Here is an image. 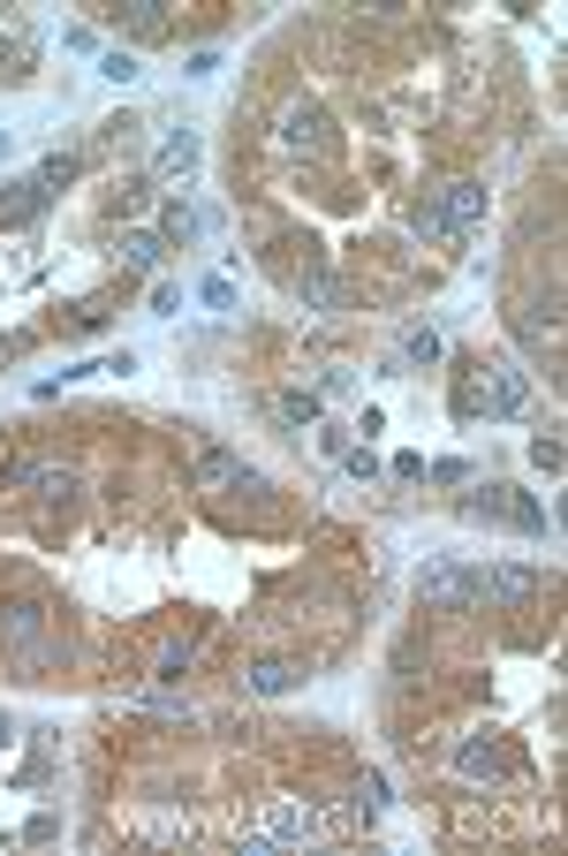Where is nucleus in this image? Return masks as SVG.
<instances>
[{
	"mask_svg": "<svg viewBox=\"0 0 568 856\" xmlns=\"http://www.w3.org/2000/svg\"><path fill=\"white\" fill-rule=\"evenodd\" d=\"M425 477H439V485H470V477H478V471H470V463H455V455H447V463H433V471H425Z\"/></svg>",
	"mask_w": 568,
	"mask_h": 856,
	"instance_id": "29",
	"label": "nucleus"
},
{
	"mask_svg": "<svg viewBox=\"0 0 568 856\" xmlns=\"http://www.w3.org/2000/svg\"><path fill=\"white\" fill-rule=\"evenodd\" d=\"M8 485H16V493H39V501H69V493H77V471H69V463H45V455H16V463H8Z\"/></svg>",
	"mask_w": 568,
	"mask_h": 856,
	"instance_id": "5",
	"label": "nucleus"
},
{
	"mask_svg": "<svg viewBox=\"0 0 568 856\" xmlns=\"http://www.w3.org/2000/svg\"><path fill=\"white\" fill-rule=\"evenodd\" d=\"M342 463H349V477H379V455H372V447H349Z\"/></svg>",
	"mask_w": 568,
	"mask_h": 856,
	"instance_id": "32",
	"label": "nucleus"
},
{
	"mask_svg": "<svg viewBox=\"0 0 568 856\" xmlns=\"http://www.w3.org/2000/svg\"><path fill=\"white\" fill-rule=\"evenodd\" d=\"M31 174H39L45 190H61V182L77 174V160H69V152H45V160H39V168H31Z\"/></svg>",
	"mask_w": 568,
	"mask_h": 856,
	"instance_id": "22",
	"label": "nucleus"
},
{
	"mask_svg": "<svg viewBox=\"0 0 568 856\" xmlns=\"http://www.w3.org/2000/svg\"><path fill=\"white\" fill-rule=\"evenodd\" d=\"M530 463L554 477V471H561V440H554V432H538V440H530Z\"/></svg>",
	"mask_w": 568,
	"mask_h": 856,
	"instance_id": "23",
	"label": "nucleus"
},
{
	"mask_svg": "<svg viewBox=\"0 0 568 856\" xmlns=\"http://www.w3.org/2000/svg\"><path fill=\"white\" fill-rule=\"evenodd\" d=\"M455 417H463V425H478V417H485V372H478V364L455 380Z\"/></svg>",
	"mask_w": 568,
	"mask_h": 856,
	"instance_id": "20",
	"label": "nucleus"
},
{
	"mask_svg": "<svg viewBox=\"0 0 568 856\" xmlns=\"http://www.w3.org/2000/svg\"><path fill=\"white\" fill-rule=\"evenodd\" d=\"M281 144H288V152H311V160H326V152H334V122H326V107H318V99H296V107L281 114Z\"/></svg>",
	"mask_w": 568,
	"mask_h": 856,
	"instance_id": "4",
	"label": "nucleus"
},
{
	"mask_svg": "<svg viewBox=\"0 0 568 856\" xmlns=\"http://www.w3.org/2000/svg\"><path fill=\"white\" fill-rule=\"evenodd\" d=\"M53 834H61V818H53V812H39L31 826H23V842H53Z\"/></svg>",
	"mask_w": 568,
	"mask_h": 856,
	"instance_id": "33",
	"label": "nucleus"
},
{
	"mask_svg": "<svg viewBox=\"0 0 568 856\" xmlns=\"http://www.w3.org/2000/svg\"><path fill=\"white\" fill-rule=\"evenodd\" d=\"M197 160H205V144H197L190 129H175V137L160 144V168H152V182H182V174L197 168Z\"/></svg>",
	"mask_w": 568,
	"mask_h": 856,
	"instance_id": "13",
	"label": "nucleus"
},
{
	"mask_svg": "<svg viewBox=\"0 0 568 856\" xmlns=\"http://www.w3.org/2000/svg\"><path fill=\"white\" fill-rule=\"evenodd\" d=\"M160 251H168V243H160V228H130V235H122V265H130V273H152Z\"/></svg>",
	"mask_w": 568,
	"mask_h": 856,
	"instance_id": "16",
	"label": "nucleus"
},
{
	"mask_svg": "<svg viewBox=\"0 0 568 856\" xmlns=\"http://www.w3.org/2000/svg\"><path fill=\"white\" fill-rule=\"evenodd\" d=\"M485 372V417H516L530 402V372L524 364H478Z\"/></svg>",
	"mask_w": 568,
	"mask_h": 856,
	"instance_id": "6",
	"label": "nucleus"
},
{
	"mask_svg": "<svg viewBox=\"0 0 568 856\" xmlns=\"http://www.w3.org/2000/svg\"><path fill=\"white\" fill-rule=\"evenodd\" d=\"M318 834H326V818H318V804H296V796H265V818H258V834L243 842V856L296 849V842H318Z\"/></svg>",
	"mask_w": 568,
	"mask_h": 856,
	"instance_id": "1",
	"label": "nucleus"
},
{
	"mask_svg": "<svg viewBox=\"0 0 568 856\" xmlns=\"http://www.w3.org/2000/svg\"><path fill=\"white\" fill-rule=\"evenodd\" d=\"M0 160H8V129H0Z\"/></svg>",
	"mask_w": 568,
	"mask_h": 856,
	"instance_id": "35",
	"label": "nucleus"
},
{
	"mask_svg": "<svg viewBox=\"0 0 568 856\" xmlns=\"http://www.w3.org/2000/svg\"><path fill=\"white\" fill-rule=\"evenodd\" d=\"M356 386V372H342V364H326V372H318V394H349Z\"/></svg>",
	"mask_w": 568,
	"mask_h": 856,
	"instance_id": "31",
	"label": "nucleus"
},
{
	"mask_svg": "<svg viewBox=\"0 0 568 856\" xmlns=\"http://www.w3.org/2000/svg\"><path fill=\"white\" fill-rule=\"evenodd\" d=\"M554 289H546V296L538 303H524V319H516V326H524V342H554V334H561V311H554Z\"/></svg>",
	"mask_w": 568,
	"mask_h": 856,
	"instance_id": "15",
	"label": "nucleus"
},
{
	"mask_svg": "<svg viewBox=\"0 0 568 856\" xmlns=\"http://www.w3.org/2000/svg\"><path fill=\"white\" fill-rule=\"evenodd\" d=\"M417 600L433 614H470V606H485V568H463V561L439 554L417 568Z\"/></svg>",
	"mask_w": 568,
	"mask_h": 856,
	"instance_id": "2",
	"label": "nucleus"
},
{
	"mask_svg": "<svg viewBox=\"0 0 568 856\" xmlns=\"http://www.w3.org/2000/svg\"><path fill=\"white\" fill-rule=\"evenodd\" d=\"M197 235H205V213H197V205H168V213H160V243H197Z\"/></svg>",
	"mask_w": 568,
	"mask_h": 856,
	"instance_id": "18",
	"label": "nucleus"
},
{
	"mask_svg": "<svg viewBox=\"0 0 568 856\" xmlns=\"http://www.w3.org/2000/svg\"><path fill=\"white\" fill-rule=\"evenodd\" d=\"M53 205V190H45L39 174H16L8 190H0V228H23V220H39Z\"/></svg>",
	"mask_w": 568,
	"mask_h": 856,
	"instance_id": "10",
	"label": "nucleus"
},
{
	"mask_svg": "<svg viewBox=\"0 0 568 856\" xmlns=\"http://www.w3.org/2000/svg\"><path fill=\"white\" fill-rule=\"evenodd\" d=\"M318 447H326V455H334V463H342V455H349L356 440H349V425H318Z\"/></svg>",
	"mask_w": 568,
	"mask_h": 856,
	"instance_id": "26",
	"label": "nucleus"
},
{
	"mask_svg": "<svg viewBox=\"0 0 568 856\" xmlns=\"http://www.w3.org/2000/svg\"><path fill=\"white\" fill-rule=\"evenodd\" d=\"M463 508L493 515V523H516V531H546V508H538V501H508V485H485V493H470Z\"/></svg>",
	"mask_w": 568,
	"mask_h": 856,
	"instance_id": "8",
	"label": "nucleus"
},
{
	"mask_svg": "<svg viewBox=\"0 0 568 856\" xmlns=\"http://www.w3.org/2000/svg\"><path fill=\"white\" fill-rule=\"evenodd\" d=\"M296 289H304L311 311H342V303H349V289H342V281H334L326 265H304V281H296Z\"/></svg>",
	"mask_w": 568,
	"mask_h": 856,
	"instance_id": "14",
	"label": "nucleus"
},
{
	"mask_svg": "<svg viewBox=\"0 0 568 856\" xmlns=\"http://www.w3.org/2000/svg\"><path fill=\"white\" fill-rule=\"evenodd\" d=\"M197 296L213 303V311H227V303H235V281H227V273H205V281H197Z\"/></svg>",
	"mask_w": 568,
	"mask_h": 856,
	"instance_id": "24",
	"label": "nucleus"
},
{
	"mask_svg": "<svg viewBox=\"0 0 568 856\" xmlns=\"http://www.w3.org/2000/svg\"><path fill=\"white\" fill-rule=\"evenodd\" d=\"M99 77H106V84H130V77H136V61L122 53V46H114V53H99Z\"/></svg>",
	"mask_w": 568,
	"mask_h": 856,
	"instance_id": "25",
	"label": "nucleus"
},
{
	"mask_svg": "<svg viewBox=\"0 0 568 856\" xmlns=\"http://www.w3.org/2000/svg\"><path fill=\"white\" fill-rule=\"evenodd\" d=\"M530 592H538V568H524V561H508V568H485V600H493V606H524Z\"/></svg>",
	"mask_w": 568,
	"mask_h": 856,
	"instance_id": "12",
	"label": "nucleus"
},
{
	"mask_svg": "<svg viewBox=\"0 0 568 856\" xmlns=\"http://www.w3.org/2000/svg\"><path fill=\"white\" fill-rule=\"evenodd\" d=\"M394 364H439V326H409L402 349H394Z\"/></svg>",
	"mask_w": 568,
	"mask_h": 856,
	"instance_id": "19",
	"label": "nucleus"
},
{
	"mask_svg": "<svg viewBox=\"0 0 568 856\" xmlns=\"http://www.w3.org/2000/svg\"><path fill=\"white\" fill-rule=\"evenodd\" d=\"M152 311H160V319H175V311H182V289H175V281H152Z\"/></svg>",
	"mask_w": 568,
	"mask_h": 856,
	"instance_id": "27",
	"label": "nucleus"
},
{
	"mask_svg": "<svg viewBox=\"0 0 568 856\" xmlns=\"http://www.w3.org/2000/svg\"><path fill=\"white\" fill-rule=\"evenodd\" d=\"M455 773H463V781H508V773H516V758H508V743L470 735V743H455Z\"/></svg>",
	"mask_w": 568,
	"mask_h": 856,
	"instance_id": "7",
	"label": "nucleus"
},
{
	"mask_svg": "<svg viewBox=\"0 0 568 856\" xmlns=\"http://www.w3.org/2000/svg\"><path fill=\"white\" fill-rule=\"evenodd\" d=\"M281 417H288V425H318V394H311V386H288V394H281Z\"/></svg>",
	"mask_w": 568,
	"mask_h": 856,
	"instance_id": "21",
	"label": "nucleus"
},
{
	"mask_svg": "<svg viewBox=\"0 0 568 856\" xmlns=\"http://www.w3.org/2000/svg\"><path fill=\"white\" fill-rule=\"evenodd\" d=\"M0 644L16 652V659H31V667H45L61 644H53V622H45V606H31V600H8L0 606Z\"/></svg>",
	"mask_w": 568,
	"mask_h": 856,
	"instance_id": "3",
	"label": "nucleus"
},
{
	"mask_svg": "<svg viewBox=\"0 0 568 856\" xmlns=\"http://www.w3.org/2000/svg\"><path fill=\"white\" fill-rule=\"evenodd\" d=\"M130 31H160V0H130Z\"/></svg>",
	"mask_w": 568,
	"mask_h": 856,
	"instance_id": "30",
	"label": "nucleus"
},
{
	"mask_svg": "<svg viewBox=\"0 0 568 856\" xmlns=\"http://www.w3.org/2000/svg\"><path fill=\"white\" fill-rule=\"evenodd\" d=\"M433 205H439V220H447V235H470L485 220V182H447Z\"/></svg>",
	"mask_w": 568,
	"mask_h": 856,
	"instance_id": "9",
	"label": "nucleus"
},
{
	"mask_svg": "<svg viewBox=\"0 0 568 856\" xmlns=\"http://www.w3.org/2000/svg\"><path fill=\"white\" fill-rule=\"evenodd\" d=\"M197 485H235V493H265V477H251L227 447H197Z\"/></svg>",
	"mask_w": 568,
	"mask_h": 856,
	"instance_id": "11",
	"label": "nucleus"
},
{
	"mask_svg": "<svg viewBox=\"0 0 568 856\" xmlns=\"http://www.w3.org/2000/svg\"><path fill=\"white\" fill-rule=\"evenodd\" d=\"M8 743H16V721H8V713H0V751H8Z\"/></svg>",
	"mask_w": 568,
	"mask_h": 856,
	"instance_id": "34",
	"label": "nucleus"
},
{
	"mask_svg": "<svg viewBox=\"0 0 568 856\" xmlns=\"http://www.w3.org/2000/svg\"><path fill=\"white\" fill-rule=\"evenodd\" d=\"M409 228H417V235H447V220H439V205H433V198H425V205L409 213Z\"/></svg>",
	"mask_w": 568,
	"mask_h": 856,
	"instance_id": "28",
	"label": "nucleus"
},
{
	"mask_svg": "<svg viewBox=\"0 0 568 856\" xmlns=\"http://www.w3.org/2000/svg\"><path fill=\"white\" fill-rule=\"evenodd\" d=\"M296 683H304V667H288V659H258V667H251V689H258V697H288Z\"/></svg>",
	"mask_w": 568,
	"mask_h": 856,
	"instance_id": "17",
	"label": "nucleus"
}]
</instances>
